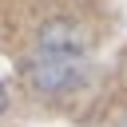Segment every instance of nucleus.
<instances>
[{
	"label": "nucleus",
	"instance_id": "f257e3e1",
	"mask_svg": "<svg viewBox=\"0 0 127 127\" xmlns=\"http://www.w3.org/2000/svg\"><path fill=\"white\" fill-rule=\"evenodd\" d=\"M28 75L36 83V91H48V95L71 91L83 75V40H79V32L67 28V24L44 28L40 44L32 48Z\"/></svg>",
	"mask_w": 127,
	"mask_h": 127
},
{
	"label": "nucleus",
	"instance_id": "f03ea898",
	"mask_svg": "<svg viewBox=\"0 0 127 127\" xmlns=\"http://www.w3.org/2000/svg\"><path fill=\"white\" fill-rule=\"evenodd\" d=\"M4 103H8V95H4V87H0V111H4Z\"/></svg>",
	"mask_w": 127,
	"mask_h": 127
}]
</instances>
